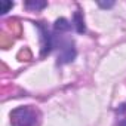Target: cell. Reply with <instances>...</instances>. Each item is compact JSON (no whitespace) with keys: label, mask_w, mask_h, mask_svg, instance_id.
I'll return each instance as SVG.
<instances>
[{"label":"cell","mask_w":126,"mask_h":126,"mask_svg":"<svg viewBox=\"0 0 126 126\" xmlns=\"http://www.w3.org/2000/svg\"><path fill=\"white\" fill-rule=\"evenodd\" d=\"M12 6H14V3H11V2H8V3H2V14H6L8 9H11Z\"/></svg>","instance_id":"obj_4"},{"label":"cell","mask_w":126,"mask_h":126,"mask_svg":"<svg viewBox=\"0 0 126 126\" xmlns=\"http://www.w3.org/2000/svg\"><path fill=\"white\" fill-rule=\"evenodd\" d=\"M117 126H126V102L117 108Z\"/></svg>","instance_id":"obj_2"},{"label":"cell","mask_w":126,"mask_h":126,"mask_svg":"<svg viewBox=\"0 0 126 126\" xmlns=\"http://www.w3.org/2000/svg\"><path fill=\"white\" fill-rule=\"evenodd\" d=\"M40 120L42 114L33 105H21L11 111L12 126H39Z\"/></svg>","instance_id":"obj_1"},{"label":"cell","mask_w":126,"mask_h":126,"mask_svg":"<svg viewBox=\"0 0 126 126\" xmlns=\"http://www.w3.org/2000/svg\"><path fill=\"white\" fill-rule=\"evenodd\" d=\"M45 6H46L45 2H27V3H25V8H27V9H34V11L43 9Z\"/></svg>","instance_id":"obj_3"}]
</instances>
